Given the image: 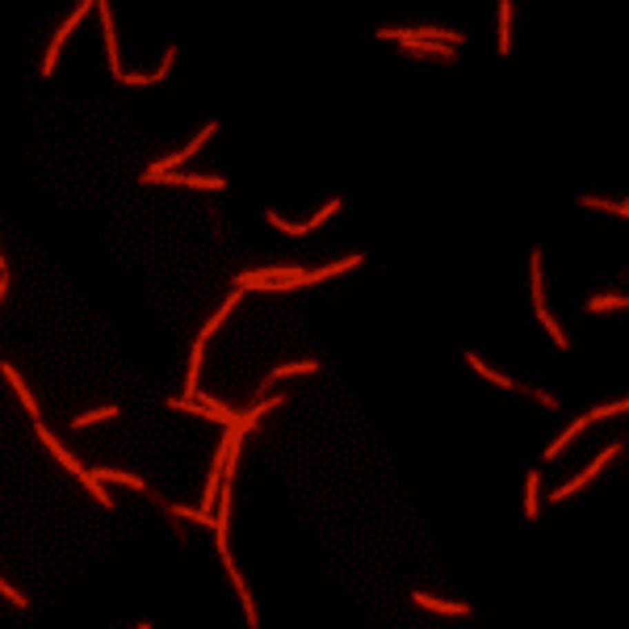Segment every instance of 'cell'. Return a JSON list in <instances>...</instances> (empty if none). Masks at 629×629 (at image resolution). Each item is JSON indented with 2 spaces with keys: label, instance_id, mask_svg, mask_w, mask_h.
<instances>
[{
  "label": "cell",
  "instance_id": "5b68a950",
  "mask_svg": "<svg viewBox=\"0 0 629 629\" xmlns=\"http://www.w3.org/2000/svg\"><path fill=\"white\" fill-rule=\"evenodd\" d=\"M101 21H105V46H110V63H114V72H118V34H114V26H110V5L101 0Z\"/></svg>",
  "mask_w": 629,
  "mask_h": 629
},
{
  "label": "cell",
  "instance_id": "7c38bea8",
  "mask_svg": "<svg viewBox=\"0 0 629 629\" xmlns=\"http://www.w3.org/2000/svg\"><path fill=\"white\" fill-rule=\"evenodd\" d=\"M114 415H118V407H101V411H92V415H80L76 428H88V424H97V419H114Z\"/></svg>",
  "mask_w": 629,
  "mask_h": 629
},
{
  "label": "cell",
  "instance_id": "2e32d148",
  "mask_svg": "<svg viewBox=\"0 0 629 629\" xmlns=\"http://www.w3.org/2000/svg\"><path fill=\"white\" fill-rule=\"evenodd\" d=\"M537 314H541V323H546V328H550V336H554V340H558V344H566V336H562V328H558V323H554V314H550V310H546V306H541V310H537Z\"/></svg>",
  "mask_w": 629,
  "mask_h": 629
},
{
  "label": "cell",
  "instance_id": "9a60e30c",
  "mask_svg": "<svg viewBox=\"0 0 629 629\" xmlns=\"http://www.w3.org/2000/svg\"><path fill=\"white\" fill-rule=\"evenodd\" d=\"M612 306H625V298H621V294H600V298H592V310H612Z\"/></svg>",
  "mask_w": 629,
  "mask_h": 629
},
{
  "label": "cell",
  "instance_id": "4fadbf2b",
  "mask_svg": "<svg viewBox=\"0 0 629 629\" xmlns=\"http://www.w3.org/2000/svg\"><path fill=\"white\" fill-rule=\"evenodd\" d=\"M466 361H470V370H479V374H483V378H491V382H499V386H512V382H508V378H503V374H495V370H487V365H483V361H479V357H466Z\"/></svg>",
  "mask_w": 629,
  "mask_h": 629
},
{
  "label": "cell",
  "instance_id": "52a82bcc",
  "mask_svg": "<svg viewBox=\"0 0 629 629\" xmlns=\"http://www.w3.org/2000/svg\"><path fill=\"white\" fill-rule=\"evenodd\" d=\"M415 604H424V608H437V612H453V617H461V612H466V604H445V600H437V596H424V592H415Z\"/></svg>",
  "mask_w": 629,
  "mask_h": 629
},
{
  "label": "cell",
  "instance_id": "7a4b0ae2",
  "mask_svg": "<svg viewBox=\"0 0 629 629\" xmlns=\"http://www.w3.org/2000/svg\"><path fill=\"white\" fill-rule=\"evenodd\" d=\"M143 181H168V185H189V189H223L219 177H177V172H143Z\"/></svg>",
  "mask_w": 629,
  "mask_h": 629
},
{
  "label": "cell",
  "instance_id": "8fae6325",
  "mask_svg": "<svg viewBox=\"0 0 629 629\" xmlns=\"http://www.w3.org/2000/svg\"><path fill=\"white\" fill-rule=\"evenodd\" d=\"M197 374H201V340H197L193 361H189V395H197Z\"/></svg>",
  "mask_w": 629,
  "mask_h": 629
},
{
  "label": "cell",
  "instance_id": "ac0fdd59",
  "mask_svg": "<svg viewBox=\"0 0 629 629\" xmlns=\"http://www.w3.org/2000/svg\"><path fill=\"white\" fill-rule=\"evenodd\" d=\"M0 596H9V600H13V604H26V596H17V592H13V588H9V583H0Z\"/></svg>",
  "mask_w": 629,
  "mask_h": 629
},
{
  "label": "cell",
  "instance_id": "6da1fadb",
  "mask_svg": "<svg viewBox=\"0 0 629 629\" xmlns=\"http://www.w3.org/2000/svg\"><path fill=\"white\" fill-rule=\"evenodd\" d=\"M273 281H290V286H306L302 269H260V273H243L235 281V290H260V286H273Z\"/></svg>",
  "mask_w": 629,
  "mask_h": 629
},
{
  "label": "cell",
  "instance_id": "5bb4252c",
  "mask_svg": "<svg viewBox=\"0 0 629 629\" xmlns=\"http://www.w3.org/2000/svg\"><path fill=\"white\" fill-rule=\"evenodd\" d=\"M533 302L541 310V252H533Z\"/></svg>",
  "mask_w": 629,
  "mask_h": 629
},
{
  "label": "cell",
  "instance_id": "3957f363",
  "mask_svg": "<svg viewBox=\"0 0 629 629\" xmlns=\"http://www.w3.org/2000/svg\"><path fill=\"white\" fill-rule=\"evenodd\" d=\"M617 453H621V449H617V445H612V449H604V453H600V457H596V461H592V466H588V470H583V475H579V479H570V483H566V487H562V491H558V495H554V499H566V495H575V491H579V487H583V483H588V479H592V475H596V470H600V466H604V461H612V457H617Z\"/></svg>",
  "mask_w": 629,
  "mask_h": 629
},
{
  "label": "cell",
  "instance_id": "d6986e66",
  "mask_svg": "<svg viewBox=\"0 0 629 629\" xmlns=\"http://www.w3.org/2000/svg\"><path fill=\"white\" fill-rule=\"evenodd\" d=\"M0 294H5V277H0Z\"/></svg>",
  "mask_w": 629,
  "mask_h": 629
},
{
  "label": "cell",
  "instance_id": "ba28073f",
  "mask_svg": "<svg viewBox=\"0 0 629 629\" xmlns=\"http://www.w3.org/2000/svg\"><path fill=\"white\" fill-rule=\"evenodd\" d=\"M92 479H97V483H122V487H134V491H143V483H139L134 475H118V470H97Z\"/></svg>",
  "mask_w": 629,
  "mask_h": 629
},
{
  "label": "cell",
  "instance_id": "277c9868",
  "mask_svg": "<svg viewBox=\"0 0 629 629\" xmlns=\"http://www.w3.org/2000/svg\"><path fill=\"white\" fill-rule=\"evenodd\" d=\"M0 374H5V378H9V386H13V390L21 395V403H26V411H30V415L38 419V403H34V395H30V390L21 386V378H17V370H13V365H0Z\"/></svg>",
  "mask_w": 629,
  "mask_h": 629
},
{
  "label": "cell",
  "instance_id": "30bf717a",
  "mask_svg": "<svg viewBox=\"0 0 629 629\" xmlns=\"http://www.w3.org/2000/svg\"><path fill=\"white\" fill-rule=\"evenodd\" d=\"M508 21H512V5L503 0L499 5V50H508L512 46V34H508Z\"/></svg>",
  "mask_w": 629,
  "mask_h": 629
},
{
  "label": "cell",
  "instance_id": "9c48e42d",
  "mask_svg": "<svg viewBox=\"0 0 629 629\" xmlns=\"http://www.w3.org/2000/svg\"><path fill=\"white\" fill-rule=\"evenodd\" d=\"M319 370V361H290V365H281V370H273L269 378H290V374H314Z\"/></svg>",
  "mask_w": 629,
  "mask_h": 629
},
{
  "label": "cell",
  "instance_id": "e0dca14e",
  "mask_svg": "<svg viewBox=\"0 0 629 629\" xmlns=\"http://www.w3.org/2000/svg\"><path fill=\"white\" fill-rule=\"evenodd\" d=\"M529 516H537V470L529 475Z\"/></svg>",
  "mask_w": 629,
  "mask_h": 629
},
{
  "label": "cell",
  "instance_id": "8992f818",
  "mask_svg": "<svg viewBox=\"0 0 629 629\" xmlns=\"http://www.w3.org/2000/svg\"><path fill=\"white\" fill-rule=\"evenodd\" d=\"M407 46H411V50H419V55H437V59H453V46H441V42H415V38H407Z\"/></svg>",
  "mask_w": 629,
  "mask_h": 629
}]
</instances>
